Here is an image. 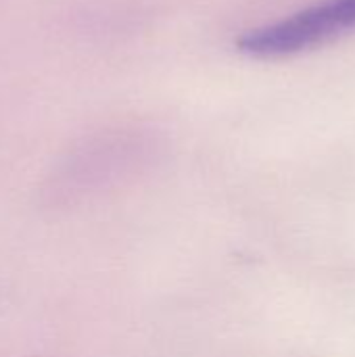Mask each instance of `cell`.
<instances>
[{"instance_id": "1", "label": "cell", "mask_w": 355, "mask_h": 357, "mask_svg": "<svg viewBox=\"0 0 355 357\" xmlns=\"http://www.w3.org/2000/svg\"><path fill=\"white\" fill-rule=\"evenodd\" d=\"M355 33V0H320L278 21L249 29L236 50L257 61L295 56Z\"/></svg>"}]
</instances>
